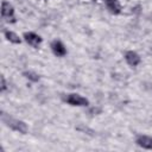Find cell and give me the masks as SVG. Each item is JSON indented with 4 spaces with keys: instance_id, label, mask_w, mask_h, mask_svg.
Masks as SVG:
<instances>
[{
    "instance_id": "obj_10",
    "label": "cell",
    "mask_w": 152,
    "mask_h": 152,
    "mask_svg": "<svg viewBox=\"0 0 152 152\" xmlns=\"http://www.w3.org/2000/svg\"><path fill=\"white\" fill-rule=\"evenodd\" d=\"M24 76H25L27 80L32 81V82H38V81H39V75L36 74V72H33V71H25V72H24Z\"/></svg>"
},
{
    "instance_id": "obj_3",
    "label": "cell",
    "mask_w": 152,
    "mask_h": 152,
    "mask_svg": "<svg viewBox=\"0 0 152 152\" xmlns=\"http://www.w3.org/2000/svg\"><path fill=\"white\" fill-rule=\"evenodd\" d=\"M13 14H14V10H13V6L10 4V2H7V1H2V4H1V15L10 23H14L15 21V19H14V17H13Z\"/></svg>"
},
{
    "instance_id": "obj_2",
    "label": "cell",
    "mask_w": 152,
    "mask_h": 152,
    "mask_svg": "<svg viewBox=\"0 0 152 152\" xmlns=\"http://www.w3.org/2000/svg\"><path fill=\"white\" fill-rule=\"evenodd\" d=\"M64 100H65V102H68L71 106L83 107V106H88L89 104V101L86 97L81 96L80 94H69Z\"/></svg>"
},
{
    "instance_id": "obj_6",
    "label": "cell",
    "mask_w": 152,
    "mask_h": 152,
    "mask_svg": "<svg viewBox=\"0 0 152 152\" xmlns=\"http://www.w3.org/2000/svg\"><path fill=\"white\" fill-rule=\"evenodd\" d=\"M125 59H126V62H127L131 66H137V65L140 63V61H141L140 56H139L135 51H127V52L125 53Z\"/></svg>"
},
{
    "instance_id": "obj_4",
    "label": "cell",
    "mask_w": 152,
    "mask_h": 152,
    "mask_svg": "<svg viewBox=\"0 0 152 152\" xmlns=\"http://www.w3.org/2000/svg\"><path fill=\"white\" fill-rule=\"evenodd\" d=\"M24 38H25L26 43L30 44V45L33 46V48H38V46L40 45V43H42L40 36H38V34L34 33V32H25V33H24Z\"/></svg>"
},
{
    "instance_id": "obj_5",
    "label": "cell",
    "mask_w": 152,
    "mask_h": 152,
    "mask_svg": "<svg viewBox=\"0 0 152 152\" xmlns=\"http://www.w3.org/2000/svg\"><path fill=\"white\" fill-rule=\"evenodd\" d=\"M51 50L57 57H63L66 55V49L61 40H53L51 43Z\"/></svg>"
},
{
    "instance_id": "obj_7",
    "label": "cell",
    "mask_w": 152,
    "mask_h": 152,
    "mask_svg": "<svg viewBox=\"0 0 152 152\" xmlns=\"http://www.w3.org/2000/svg\"><path fill=\"white\" fill-rule=\"evenodd\" d=\"M137 145H139L142 148L146 150H152V138L148 135H139L135 140Z\"/></svg>"
},
{
    "instance_id": "obj_1",
    "label": "cell",
    "mask_w": 152,
    "mask_h": 152,
    "mask_svg": "<svg viewBox=\"0 0 152 152\" xmlns=\"http://www.w3.org/2000/svg\"><path fill=\"white\" fill-rule=\"evenodd\" d=\"M1 120H2V122H4L6 126H8L10 128H12V129H14V131H17V132H19V133L25 134V133L27 132V125H26L24 121L13 119V118H11L10 115H7V114L4 113V112L1 113Z\"/></svg>"
},
{
    "instance_id": "obj_11",
    "label": "cell",
    "mask_w": 152,
    "mask_h": 152,
    "mask_svg": "<svg viewBox=\"0 0 152 152\" xmlns=\"http://www.w3.org/2000/svg\"><path fill=\"white\" fill-rule=\"evenodd\" d=\"M6 90V81H5V77L1 76V91H5Z\"/></svg>"
},
{
    "instance_id": "obj_8",
    "label": "cell",
    "mask_w": 152,
    "mask_h": 152,
    "mask_svg": "<svg viewBox=\"0 0 152 152\" xmlns=\"http://www.w3.org/2000/svg\"><path fill=\"white\" fill-rule=\"evenodd\" d=\"M108 11L112 14H119L121 12V5L118 0H104Z\"/></svg>"
},
{
    "instance_id": "obj_9",
    "label": "cell",
    "mask_w": 152,
    "mask_h": 152,
    "mask_svg": "<svg viewBox=\"0 0 152 152\" xmlns=\"http://www.w3.org/2000/svg\"><path fill=\"white\" fill-rule=\"evenodd\" d=\"M5 37H6L7 40H10L11 43H14V44H20V42H21V39L19 38V36L17 33L12 32V31H6L5 32Z\"/></svg>"
}]
</instances>
